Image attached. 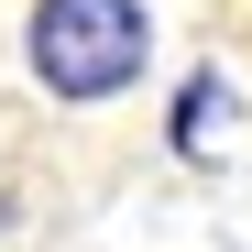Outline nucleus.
Returning a JSON list of instances; mask_svg holds the SVG:
<instances>
[{
    "mask_svg": "<svg viewBox=\"0 0 252 252\" xmlns=\"http://www.w3.org/2000/svg\"><path fill=\"white\" fill-rule=\"evenodd\" d=\"M33 77L55 99H110L143 77V0H44L33 11Z\"/></svg>",
    "mask_w": 252,
    "mask_h": 252,
    "instance_id": "1",
    "label": "nucleus"
}]
</instances>
